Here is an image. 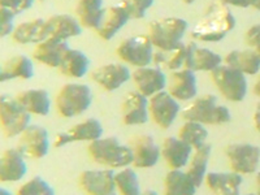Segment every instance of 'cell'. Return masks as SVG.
<instances>
[{
    "instance_id": "obj_1",
    "label": "cell",
    "mask_w": 260,
    "mask_h": 195,
    "mask_svg": "<svg viewBox=\"0 0 260 195\" xmlns=\"http://www.w3.org/2000/svg\"><path fill=\"white\" fill-rule=\"evenodd\" d=\"M236 27V17L220 0L213 2L191 30V37L201 42H220Z\"/></svg>"
},
{
    "instance_id": "obj_2",
    "label": "cell",
    "mask_w": 260,
    "mask_h": 195,
    "mask_svg": "<svg viewBox=\"0 0 260 195\" xmlns=\"http://www.w3.org/2000/svg\"><path fill=\"white\" fill-rule=\"evenodd\" d=\"M183 120L201 122L203 125H222L232 120L229 108L217 102L213 94L203 95L194 99L181 111Z\"/></svg>"
},
{
    "instance_id": "obj_3",
    "label": "cell",
    "mask_w": 260,
    "mask_h": 195,
    "mask_svg": "<svg viewBox=\"0 0 260 195\" xmlns=\"http://www.w3.org/2000/svg\"><path fill=\"white\" fill-rule=\"evenodd\" d=\"M87 151L95 162L112 169L132 166L133 160L132 148L120 143L115 137H101L95 139L90 142Z\"/></svg>"
},
{
    "instance_id": "obj_4",
    "label": "cell",
    "mask_w": 260,
    "mask_h": 195,
    "mask_svg": "<svg viewBox=\"0 0 260 195\" xmlns=\"http://www.w3.org/2000/svg\"><path fill=\"white\" fill-rule=\"evenodd\" d=\"M187 29L189 24L186 20L181 17H164L150 22L147 36L154 48L169 51L182 43Z\"/></svg>"
},
{
    "instance_id": "obj_5",
    "label": "cell",
    "mask_w": 260,
    "mask_h": 195,
    "mask_svg": "<svg viewBox=\"0 0 260 195\" xmlns=\"http://www.w3.org/2000/svg\"><path fill=\"white\" fill-rule=\"evenodd\" d=\"M92 103V91L83 83H67L57 92L55 104L61 117L72 118L82 115Z\"/></svg>"
},
{
    "instance_id": "obj_6",
    "label": "cell",
    "mask_w": 260,
    "mask_h": 195,
    "mask_svg": "<svg viewBox=\"0 0 260 195\" xmlns=\"http://www.w3.org/2000/svg\"><path fill=\"white\" fill-rule=\"evenodd\" d=\"M211 73V80L220 94L229 102H242L247 94V78L242 72L221 64Z\"/></svg>"
},
{
    "instance_id": "obj_7",
    "label": "cell",
    "mask_w": 260,
    "mask_h": 195,
    "mask_svg": "<svg viewBox=\"0 0 260 195\" xmlns=\"http://www.w3.org/2000/svg\"><path fill=\"white\" fill-rule=\"evenodd\" d=\"M31 122V115L18 103L16 96L0 94V129L7 138H15Z\"/></svg>"
},
{
    "instance_id": "obj_8",
    "label": "cell",
    "mask_w": 260,
    "mask_h": 195,
    "mask_svg": "<svg viewBox=\"0 0 260 195\" xmlns=\"http://www.w3.org/2000/svg\"><path fill=\"white\" fill-rule=\"evenodd\" d=\"M50 136L46 127L30 122L18 136L17 150L25 157L43 159L50 151Z\"/></svg>"
},
{
    "instance_id": "obj_9",
    "label": "cell",
    "mask_w": 260,
    "mask_h": 195,
    "mask_svg": "<svg viewBox=\"0 0 260 195\" xmlns=\"http://www.w3.org/2000/svg\"><path fill=\"white\" fill-rule=\"evenodd\" d=\"M116 52L124 62L133 65L136 68H141V67H147L152 61L154 46L147 34H141L122 41Z\"/></svg>"
},
{
    "instance_id": "obj_10",
    "label": "cell",
    "mask_w": 260,
    "mask_h": 195,
    "mask_svg": "<svg viewBox=\"0 0 260 195\" xmlns=\"http://www.w3.org/2000/svg\"><path fill=\"white\" fill-rule=\"evenodd\" d=\"M181 112L177 99L161 90L148 98V116L161 129H169Z\"/></svg>"
},
{
    "instance_id": "obj_11",
    "label": "cell",
    "mask_w": 260,
    "mask_h": 195,
    "mask_svg": "<svg viewBox=\"0 0 260 195\" xmlns=\"http://www.w3.org/2000/svg\"><path fill=\"white\" fill-rule=\"evenodd\" d=\"M232 171L240 175H252L259 168L260 148L250 143H232L225 150Z\"/></svg>"
},
{
    "instance_id": "obj_12",
    "label": "cell",
    "mask_w": 260,
    "mask_h": 195,
    "mask_svg": "<svg viewBox=\"0 0 260 195\" xmlns=\"http://www.w3.org/2000/svg\"><path fill=\"white\" fill-rule=\"evenodd\" d=\"M103 126L101 121L96 118H87L85 121L78 122L74 126L67 132L57 133L56 138L53 141L55 147H62L72 142H78V141H86V142H92L95 139L101 138L103 136Z\"/></svg>"
},
{
    "instance_id": "obj_13",
    "label": "cell",
    "mask_w": 260,
    "mask_h": 195,
    "mask_svg": "<svg viewBox=\"0 0 260 195\" xmlns=\"http://www.w3.org/2000/svg\"><path fill=\"white\" fill-rule=\"evenodd\" d=\"M80 186L87 194L111 195L116 191L115 172L112 168L85 171L80 176Z\"/></svg>"
},
{
    "instance_id": "obj_14",
    "label": "cell",
    "mask_w": 260,
    "mask_h": 195,
    "mask_svg": "<svg viewBox=\"0 0 260 195\" xmlns=\"http://www.w3.org/2000/svg\"><path fill=\"white\" fill-rule=\"evenodd\" d=\"M168 92L178 102H189L198 94V80L194 71L181 68L171 72Z\"/></svg>"
},
{
    "instance_id": "obj_15",
    "label": "cell",
    "mask_w": 260,
    "mask_h": 195,
    "mask_svg": "<svg viewBox=\"0 0 260 195\" xmlns=\"http://www.w3.org/2000/svg\"><path fill=\"white\" fill-rule=\"evenodd\" d=\"M130 78L133 80L137 87V91L150 98L151 95L156 94L167 87V76L164 71L151 67H141L137 68L133 73L130 74Z\"/></svg>"
},
{
    "instance_id": "obj_16",
    "label": "cell",
    "mask_w": 260,
    "mask_h": 195,
    "mask_svg": "<svg viewBox=\"0 0 260 195\" xmlns=\"http://www.w3.org/2000/svg\"><path fill=\"white\" fill-rule=\"evenodd\" d=\"M130 74L132 72L125 64L110 62L95 69L91 78L106 91H115L130 80Z\"/></svg>"
},
{
    "instance_id": "obj_17",
    "label": "cell",
    "mask_w": 260,
    "mask_h": 195,
    "mask_svg": "<svg viewBox=\"0 0 260 195\" xmlns=\"http://www.w3.org/2000/svg\"><path fill=\"white\" fill-rule=\"evenodd\" d=\"M132 154H133V164L136 168H152L157 164L160 159V147L152 136L142 134L137 137L132 145Z\"/></svg>"
},
{
    "instance_id": "obj_18",
    "label": "cell",
    "mask_w": 260,
    "mask_h": 195,
    "mask_svg": "<svg viewBox=\"0 0 260 195\" xmlns=\"http://www.w3.org/2000/svg\"><path fill=\"white\" fill-rule=\"evenodd\" d=\"M27 164L25 156L16 148H8L0 155V183L18 182L25 177Z\"/></svg>"
},
{
    "instance_id": "obj_19",
    "label": "cell",
    "mask_w": 260,
    "mask_h": 195,
    "mask_svg": "<svg viewBox=\"0 0 260 195\" xmlns=\"http://www.w3.org/2000/svg\"><path fill=\"white\" fill-rule=\"evenodd\" d=\"M82 32L80 21L71 15H53L46 20V39L68 41Z\"/></svg>"
},
{
    "instance_id": "obj_20",
    "label": "cell",
    "mask_w": 260,
    "mask_h": 195,
    "mask_svg": "<svg viewBox=\"0 0 260 195\" xmlns=\"http://www.w3.org/2000/svg\"><path fill=\"white\" fill-rule=\"evenodd\" d=\"M203 182L210 191L221 195L240 194L243 177L237 172H207Z\"/></svg>"
},
{
    "instance_id": "obj_21",
    "label": "cell",
    "mask_w": 260,
    "mask_h": 195,
    "mask_svg": "<svg viewBox=\"0 0 260 195\" xmlns=\"http://www.w3.org/2000/svg\"><path fill=\"white\" fill-rule=\"evenodd\" d=\"M191 154V146L183 142L178 137H168L162 141L160 147V156L166 160L171 169H182L186 167Z\"/></svg>"
},
{
    "instance_id": "obj_22",
    "label": "cell",
    "mask_w": 260,
    "mask_h": 195,
    "mask_svg": "<svg viewBox=\"0 0 260 195\" xmlns=\"http://www.w3.org/2000/svg\"><path fill=\"white\" fill-rule=\"evenodd\" d=\"M222 64V57L219 53L208 48L199 47L195 42H189V52L183 68L194 72H212Z\"/></svg>"
},
{
    "instance_id": "obj_23",
    "label": "cell",
    "mask_w": 260,
    "mask_h": 195,
    "mask_svg": "<svg viewBox=\"0 0 260 195\" xmlns=\"http://www.w3.org/2000/svg\"><path fill=\"white\" fill-rule=\"evenodd\" d=\"M122 121L125 125H143L148 121V98L132 91L122 102Z\"/></svg>"
},
{
    "instance_id": "obj_24",
    "label": "cell",
    "mask_w": 260,
    "mask_h": 195,
    "mask_svg": "<svg viewBox=\"0 0 260 195\" xmlns=\"http://www.w3.org/2000/svg\"><path fill=\"white\" fill-rule=\"evenodd\" d=\"M68 48L69 45L67 41L45 39L36 45L32 51V59L50 68H57Z\"/></svg>"
},
{
    "instance_id": "obj_25",
    "label": "cell",
    "mask_w": 260,
    "mask_h": 195,
    "mask_svg": "<svg viewBox=\"0 0 260 195\" xmlns=\"http://www.w3.org/2000/svg\"><path fill=\"white\" fill-rule=\"evenodd\" d=\"M129 20V15L122 8L121 4L111 6L104 9V15L102 17L101 24L95 31L104 41H111L127 24Z\"/></svg>"
},
{
    "instance_id": "obj_26",
    "label": "cell",
    "mask_w": 260,
    "mask_h": 195,
    "mask_svg": "<svg viewBox=\"0 0 260 195\" xmlns=\"http://www.w3.org/2000/svg\"><path fill=\"white\" fill-rule=\"evenodd\" d=\"M222 64L242 72L245 76H255L259 73L260 69L259 51L252 50V48L243 51L233 50L225 55Z\"/></svg>"
},
{
    "instance_id": "obj_27",
    "label": "cell",
    "mask_w": 260,
    "mask_h": 195,
    "mask_svg": "<svg viewBox=\"0 0 260 195\" xmlns=\"http://www.w3.org/2000/svg\"><path fill=\"white\" fill-rule=\"evenodd\" d=\"M18 103L30 115L47 116L51 111V96L45 89H29L16 95Z\"/></svg>"
},
{
    "instance_id": "obj_28",
    "label": "cell",
    "mask_w": 260,
    "mask_h": 195,
    "mask_svg": "<svg viewBox=\"0 0 260 195\" xmlns=\"http://www.w3.org/2000/svg\"><path fill=\"white\" fill-rule=\"evenodd\" d=\"M12 39L18 45H37L45 41L46 36V20L45 18H34L16 25L12 32Z\"/></svg>"
},
{
    "instance_id": "obj_29",
    "label": "cell",
    "mask_w": 260,
    "mask_h": 195,
    "mask_svg": "<svg viewBox=\"0 0 260 195\" xmlns=\"http://www.w3.org/2000/svg\"><path fill=\"white\" fill-rule=\"evenodd\" d=\"M189 52V43H181L177 47L169 51L156 50L152 55V64L161 71H177L183 68Z\"/></svg>"
},
{
    "instance_id": "obj_30",
    "label": "cell",
    "mask_w": 260,
    "mask_h": 195,
    "mask_svg": "<svg viewBox=\"0 0 260 195\" xmlns=\"http://www.w3.org/2000/svg\"><path fill=\"white\" fill-rule=\"evenodd\" d=\"M90 67L89 57L85 53L76 48H68L64 53L61 62L57 67L60 73L71 78H82L85 77Z\"/></svg>"
},
{
    "instance_id": "obj_31",
    "label": "cell",
    "mask_w": 260,
    "mask_h": 195,
    "mask_svg": "<svg viewBox=\"0 0 260 195\" xmlns=\"http://www.w3.org/2000/svg\"><path fill=\"white\" fill-rule=\"evenodd\" d=\"M212 152V146L210 143H204L203 146L192 150V154L189 160V168H187V175L191 178L192 182L195 183L197 189L201 187L203 183L204 176L207 173L208 162H210V156Z\"/></svg>"
},
{
    "instance_id": "obj_32",
    "label": "cell",
    "mask_w": 260,
    "mask_h": 195,
    "mask_svg": "<svg viewBox=\"0 0 260 195\" xmlns=\"http://www.w3.org/2000/svg\"><path fill=\"white\" fill-rule=\"evenodd\" d=\"M76 13L81 26L96 30L104 15L103 0H78Z\"/></svg>"
},
{
    "instance_id": "obj_33",
    "label": "cell",
    "mask_w": 260,
    "mask_h": 195,
    "mask_svg": "<svg viewBox=\"0 0 260 195\" xmlns=\"http://www.w3.org/2000/svg\"><path fill=\"white\" fill-rule=\"evenodd\" d=\"M197 186L186 172L181 169H171L164 178V194L168 195H194Z\"/></svg>"
},
{
    "instance_id": "obj_34",
    "label": "cell",
    "mask_w": 260,
    "mask_h": 195,
    "mask_svg": "<svg viewBox=\"0 0 260 195\" xmlns=\"http://www.w3.org/2000/svg\"><path fill=\"white\" fill-rule=\"evenodd\" d=\"M9 80H30L34 76V62L26 55H16L6 61L2 67Z\"/></svg>"
},
{
    "instance_id": "obj_35",
    "label": "cell",
    "mask_w": 260,
    "mask_h": 195,
    "mask_svg": "<svg viewBox=\"0 0 260 195\" xmlns=\"http://www.w3.org/2000/svg\"><path fill=\"white\" fill-rule=\"evenodd\" d=\"M178 138L182 139L183 142H186L194 148H198L207 142L208 130L203 124L191 120H185V124L178 130Z\"/></svg>"
},
{
    "instance_id": "obj_36",
    "label": "cell",
    "mask_w": 260,
    "mask_h": 195,
    "mask_svg": "<svg viewBox=\"0 0 260 195\" xmlns=\"http://www.w3.org/2000/svg\"><path fill=\"white\" fill-rule=\"evenodd\" d=\"M115 186L122 195H138L141 192L138 176L132 168L124 167L121 171L115 173Z\"/></svg>"
},
{
    "instance_id": "obj_37",
    "label": "cell",
    "mask_w": 260,
    "mask_h": 195,
    "mask_svg": "<svg viewBox=\"0 0 260 195\" xmlns=\"http://www.w3.org/2000/svg\"><path fill=\"white\" fill-rule=\"evenodd\" d=\"M18 195H52L55 190L50 183L41 176H34L17 189Z\"/></svg>"
},
{
    "instance_id": "obj_38",
    "label": "cell",
    "mask_w": 260,
    "mask_h": 195,
    "mask_svg": "<svg viewBox=\"0 0 260 195\" xmlns=\"http://www.w3.org/2000/svg\"><path fill=\"white\" fill-rule=\"evenodd\" d=\"M155 0H122L121 7L126 11L129 18L141 20L146 16L148 9L154 6Z\"/></svg>"
},
{
    "instance_id": "obj_39",
    "label": "cell",
    "mask_w": 260,
    "mask_h": 195,
    "mask_svg": "<svg viewBox=\"0 0 260 195\" xmlns=\"http://www.w3.org/2000/svg\"><path fill=\"white\" fill-rule=\"evenodd\" d=\"M16 15L7 8L0 7V38H7L12 36L15 30Z\"/></svg>"
},
{
    "instance_id": "obj_40",
    "label": "cell",
    "mask_w": 260,
    "mask_h": 195,
    "mask_svg": "<svg viewBox=\"0 0 260 195\" xmlns=\"http://www.w3.org/2000/svg\"><path fill=\"white\" fill-rule=\"evenodd\" d=\"M36 0H0V7L12 11L16 16L24 13L25 11L34 6Z\"/></svg>"
},
{
    "instance_id": "obj_41",
    "label": "cell",
    "mask_w": 260,
    "mask_h": 195,
    "mask_svg": "<svg viewBox=\"0 0 260 195\" xmlns=\"http://www.w3.org/2000/svg\"><path fill=\"white\" fill-rule=\"evenodd\" d=\"M259 32H260V25H252L250 29L246 31L245 34V41L250 48L252 50H256L259 51Z\"/></svg>"
},
{
    "instance_id": "obj_42",
    "label": "cell",
    "mask_w": 260,
    "mask_h": 195,
    "mask_svg": "<svg viewBox=\"0 0 260 195\" xmlns=\"http://www.w3.org/2000/svg\"><path fill=\"white\" fill-rule=\"evenodd\" d=\"M225 6H233L238 8H248L250 7V0H220Z\"/></svg>"
},
{
    "instance_id": "obj_43",
    "label": "cell",
    "mask_w": 260,
    "mask_h": 195,
    "mask_svg": "<svg viewBox=\"0 0 260 195\" xmlns=\"http://www.w3.org/2000/svg\"><path fill=\"white\" fill-rule=\"evenodd\" d=\"M254 125L256 130H259V107H256V110L254 112Z\"/></svg>"
},
{
    "instance_id": "obj_44",
    "label": "cell",
    "mask_w": 260,
    "mask_h": 195,
    "mask_svg": "<svg viewBox=\"0 0 260 195\" xmlns=\"http://www.w3.org/2000/svg\"><path fill=\"white\" fill-rule=\"evenodd\" d=\"M6 81H8V78H7V76H6V73H4L3 68L0 67V83L6 82Z\"/></svg>"
},
{
    "instance_id": "obj_45",
    "label": "cell",
    "mask_w": 260,
    "mask_h": 195,
    "mask_svg": "<svg viewBox=\"0 0 260 195\" xmlns=\"http://www.w3.org/2000/svg\"><path fill=\"white\" fill-rule=\"evenodd\" d=\"M259 4H260V0H250V7H252L254 9H259Z\"/></svg>"
},
{
    "instance_id": "obj_46",
    "label": "cell",
    "mask_w": 260,
    "mask_h": 195,
    "mask_svg": "<svg viewBox=\"0 0 260 195\" xmlns=\"http://www.w3.org/2000/svg\"><path fill=\"white\" fill-rule=\"evenodd\" d=\"M11 194H12V191H11V190L0 186V195H11Z\"/></svg>"
},
{
    "instance_id": "obj_47",
    "label": "cell",
    "mask_w": 260,
    "mask_h": 195,
    "mask_svg": "<svg viewBox=\"0 0 260 195\" xmlns=\"http://www.w3.org/2000/svg\"><path fill=\"white\" fill-rule=\"evenodd\" d=\"M194 2H195V0H183V3H185V4H192Z\"/></svg>"
},
{
    "instance_id": "obj_48",
    "label": "cell",
    "mask_w": 260,
    "mask_h": 195,
    "mask_svg": "<svg viewBox=\"0 0 260 195\" xmlns=\"http://www.w3.org/2000/svg\"><path fill=\"white\" fill-rule=\"evenodd\" d=\"M145 194H157L156 191H152V190H146Z\"/></svg>"
}]
</instances>
